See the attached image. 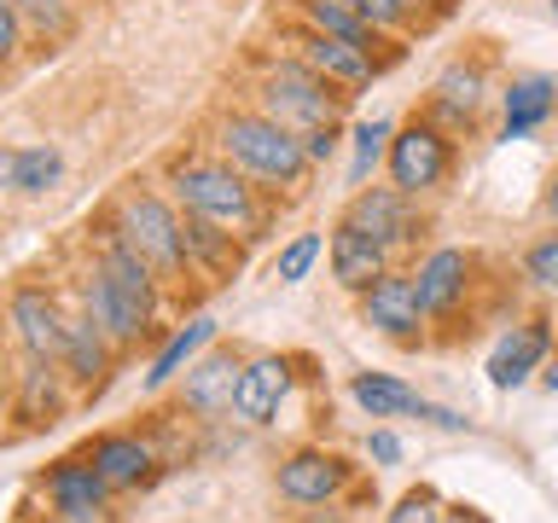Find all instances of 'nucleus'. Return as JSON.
Returning a JSON list of instances; mask_svg holds the SVG:
<instances>
[{
  "label": "nucleus",
  "mask_w": 558,
  "mask_h": 523,
  "mask_svg": "<svg viewBox=\"0 0 558 523\" xmlns=\"http://www.w3.org/2000/svg\"><path fill=\"white\" fill-rule=\"evenodd\" d=\"M157 174H163V192L174 198L181 216L216 221V227H227V233H239L251 251L262 239H274V221H279V209H286L256 181H244V174L209 146H174L163 163H157Z\"/></svg>",
  "instance_id": "obj_1"
},
{
  "label": "nucleus",
  "mask_w": 558,
  "mask_h": 523,
  "mask_svg": "<svg viewBox=\"0 0 558 523\" xmlns=\"http://www.w3.org/2000/svg\"><path fill=\"white\" fill-rule=\"evenodd\" d=\"M216 157H227L244 181H256L268 198L291 204L314 186V163L303 157V139L291 129H279L274 117H262L256 105H221L209 117V139H204Z\"/></svg>",
  "instance_id": "obj_2"
},
{
  "label": "nucleus",
  "mask_w": 558,
  "mask_h": 523,
  "mask_svg": "<svg viewBox=\"0 0 558 523\" xmlns=\"http://www.w3.org/2000/svg\"><path fill=\"white\" fill-rule=\"evenodd\" d=\"M256 64V82H251V99L262 117H274L279 129H291L296 139L314 134V129H349V99L343 87H331L326 76H314L303 59H291L286 47L279 52H251Z\"/></svg>",
  "instance_id": "obj_3"
},
{
  "label": "nucleus",
  "mask_w": 558,
  "mask_h": 523,
  "mask_svg": "<svg viewBox=\"0 0 558 523\" xmlns=\"http://www.w3.org/2000/svg\"><path fill=\"white\" fill-rule=\"evenodd\" d=\"M99 216L151 262L169 291H186L192 303H198V291H192V262H186V244H181V209H174V198L163 186H151L134 174V181H122L111 198L99 204Z\"/></svg>",
  "instance_id": "obj_4"
},
{
  "label": "nucleus",
  "mask_w": 558,
  "mask_h": 523,
  "mask_svg": "<svg viewBox=\"0 0 558 523\" xmlns=\"http://www.w3.org/2000/svg\"><path fill=\"white\" fill-rule=\"evenodd\" d=\"M413 291L430 326H442V343H460L477 331V291H483V256L471 244H425L413 262Z\"/></svg>",
  "instance_id": "obj_5"
},
{
  "label": "nucleus",
  "mask_w": 558,
  "mask_h": 523,
  "mask_svg": "<svg viewBox=\"0 0 558 523\" xmlns=\"http://www.w3.org/2000/svg\"><path fill=\"white\" fill-rule=\"evenodd\" d=\"M338 221H349L355 233H366L396 268H408V262L430 244V233H436V216L425 209V198H408V192H396L390 181L384 186H355L343 198Z\"/></svg>",
  "instance_id": "obj_6"
},
{
  "label": "nucleus",
  "mask_w": 558,
  "mask_h": 523,
  "mask_svg": "<svg viewBox=\"0 0 558 523\" xmlns=\"http://www.w3.org/2000/svg\"><path fill=\"white\" fill-rule=\"evenodd\" d=\"M495 94H500L495 59H488L483 47H471V52H453V59L430 76L425 99H418V117H430L436 129L453 134L465 146V139L483 129V111H488V99H495Z\"/></svg>",
  "instance_id": "obj_7"
},
{
  "label": "nucleus",
  "mask_w": 558,
  "mask_h": 523,
  "mask_svg": "<svg viewBox=\"0 0 558 523\" xmlns=\"http://www.w3.org/2000/svg\"><path fill=\"white\" fill-rule=\"evenodd\" d=\"M453 169H460V139L442 134L430 117H408L396 122L390 134V151H384V181H390L396 192H408V198H442Z\"/></svg>",
  "instance_id": "obj_8"
},
{
  "label": "nucleus",
  "mask_w": 558,
  "mask_h": 523,
  "mask_svg": "<svg viewBox=\"0 0 558 523\" xmlns=\"http://www.w3.org/2000/svg\"><path fill=\"white\" fill-rule=\"evenodd\" d=\"M76 308H82L87 320H94V326L105 331V338H111V349H117L122 361L140 355L146 343H163V338H169V326H163V320H151V314L140 308L134 296L122 291V285L99 268L94 256H87L82 268H76Z\"/></svg>",
  "instance_id": "obj_9"
},
{
  "label": "nucleus",
  "mask_w": 558,
  "mask_h": 523,
  "mask_svg": "<svg viewBox=\"0 0 558 523\" xmlns=\"http://www.w3.org/2000/svg\"><path fill=\"white\" fill-rule=\"evenodd\" d=\"M355 483H361V465L343 448H326V442H296L274 465V495L296 506V512L303 506H338Z\"/></svg>",
  "instance_id": "obj_10"
},
{
  "label": "nucleus",
  "mask_w": 558,
  "mask_h": 523,
  "mask_svg": "<svg viewBox=\"0 0 558 523\" xmlns=\"http://www.w3.org/2000/svg\"><path fill=\"white\" fill-rule=\"evenodd\" d=\"M279 41H286L291 59H303L314 76H326L331 87H343L349 99H361L378 76H390V64L373 59L366 47L338 41V35H320V29H303V24H291V17H279Z\"/></svg>",
  "instance_id": "obj_11"
},
{
  "label": "nucleus",
  "mask_w": 558,
  "mask_h": 523,
  "mask_svg": "<svg viewBox=\"0 0 558 523\" xmlns=\"http://www.w3.org/2000/svg\"><path fill=\"white\" fill-rule=\"evenodd\" d=\"M64 314H70V296L52 285V279H17L7 291V338L17 355H35V361H59L64 349Z\"/></svg>",
  "instance_id": "obj_12"
},
{
  "label": "nucleus",
  "mask_w": 558,
  "mask_h": 523,
  "mask_svg": "<svg viewBox=\"0 0 558 523\" xmlns=\"http://www.w3.org/2000/svg\"><path fill=\"white\" fill-rule=\"evenodd\" d=\"M361 308V326L378 331L384 343L396 349H430V320L418 308V291H413V273L408 268H384L373 285L355 296Z\"/></svg>",
  "instance_id": "obj_13"
},
{
  "label": "nucleus",
  "mask_w": 558,
  "mask_h": 523,
  "mask_svg": "<svg viewBox=\"0 0 558 523\" xmlns=\"http://www.w3.org/2000/svg\"><path fill=\"white\" fill-rule=\"evenodd\" d=\"M239 366H244V349L209 343L204 355L174 378V413L192 418V425H221V418H233Z\"/></svg>",
  "instance_id": "obj_14"
},
{
  "label": "nucleus",
  "mask_w": 558,
  "mask_h": 523,
  "mask_svg": "<svg viewBox=\"0 0 558 523\" xmlns=\"http://www.w3.org/2000/svg\"><path fill=\"white\" fill-rule=\"evenodd\" d=\"M70 408H76V390H70L64 366L59 361H35V355H17V373H12V430L17 436H41L52 425H64Z\"/></svg>",
  "instance_id": "obj_15"
},
{
  "label": "nucleus",
  "mask_w": 558,
  "mask_h": 523,
  "mask_svg": "<svg viewBox=\"0 0 558 523\" xmlns=\"http://www.w3.org/2000/svg\"><path fill=\"white\" fill-rule=\"evenodd\" d=\"M82 251H87V256H94V262H99V268H105V273H111V279H117V285H122V291H129V296H134V303H140V308H146V314H151V320H163V303H169V285H163V279H157V268H151V262H146V256H140V251H134V244H129V239H122V233H117V227H111V221H105V216H99V209H94V216H87V227H82Z\"/></svg>",
  "instance_id": "obj_16"
},
{
  "label": "nucleus",
  "mask_w": 558,
  "mask_h": 523,
  "mask_svg": "<svg viewBox=\"0 0 558 523\" xmlns=\"http://www.w3.org/2000/svg\"><path fill=\"white\" fill-rule=\"evenodd\" d=\"M553 349H558L553 314L547 308L518 314V320L495 338V349H488V384H495V390H523V384L541 378V366H547Z\"/></svg>",
  "instance_id": "obj_17"
},
{
  "label": "nucleus",
  "mask_w": 558,
  "mask_h": 523,
  "mask_svg": "<svg viewBox=\"0 0 558 523\" xmlns=\"http://www.w3.org/2000/svg\"><path fill=\"white\" fill-rule=\"evenodd\" d=\"M296 366L303 355H286V349H256V355H244L239 366V390H233V425H274L279 408L291 401L296 390Z\"/></svg>",
  "instance_id": "obj_18"
},
{
  "label": "nucleus",
  "mask_w": 558,
  "mask_h": 523,
  "mask_svg": "<svg viewBox=\"0 0 558 523\" xmlns=\"http://www.w3.org/2000/svg\"><path fill=\"white\" fill-rule=\"evenodd\" d=\"M87 460H94V471L105 483H111V495H134V488H151L157 477H163V448H157L151 430L140 425H122V430H99L94 442L82 448Z\"/></svg>",
  "instance_id": "obj_19"
},
{
  "label": "nucleus",
  "mask_w": 558,
  "mask_h": 523,
  "mask_svg": "<svg viewBox=\"0 0 558 523\" xmlns=\"http://www.w3.org/2000/svg\"><path fill=\"white\" fill-rule=\"evenodd\" d=\"M59 366H64V378H70V390H76V401H94V396H105V384L117 378V366H122V355L111 349V338L87 320V314L70 303V314H64V349H59Z\"/></svg>",
  "instance_id": "obj_20"
},
{
  "label": "nucleus",
  "mask_w": 558,
  "mask_h": 523,
  "mask_svg": "<svg viewBox=\"0 0 558 523\" xmlns=\"http://www.w3.org/2000/svg\"><path fill=\"white\" fill-rule=\"evenodd\" d=\"M495 105H500L495 139H530V134H541V129L558 117V76H547V70L506 76L500 94H495Z\"/></svg>",
  "instance_id": "obj_21"
},
{
  "label": "nucleus",
  "mask_w": 558,
  "mask_h": 523,
  "mask_svg": "<svg viewBox=\"0 0 558 523\" xmlns=\"http://www.w3.org/2000/svg\"><path fill=\"white\" fill-rule=\"evenodd\" d=\"M279 17H291V24H303V29H320V35H338V41H355V47L373 52V59H384L390 70L408 59V41H390V35H378L373 24H361L343 0H286Z\"/></svg>",
  "instance_id": "obj_22"
},
{
  "label": "nucleus",
  "mask_w": 558,
  "mask_h": 523,
  "mask_svg": "<svg viewBox=\"0 0 558 523\" xmlns=\"http://www.w3.org/2000/svg\"><path fill=\"white\" fill-rule=\"evenodd\" d=\"M181 244H186V262H192V279L204 285H233L251 262V244L239 233H227L216 221H198V216H181Z\"/></svg>",
  "instance_id": "obj_23"
},
{
  "label": "nucleus",
  "mask_w": 558,
  "mask_h": 523,
  "mask_svg": "<svg viewBox=\"0 0 558 523\" xmlns=\"http://www.w3.org/2000/svg\"><path fill=\"white\" fill-rule=\"evenodd\" d=\"M326 268H331V285H338L343 296H361L384 268H396V262L384 256L366 233H355L349 221H331L326 227Z\"/></svg>",
  "instance_id": "obj_24"
},
{
  "label": "nucleus",
  "mask_w": 558,
  "mask_h": 523,
  "mask_svg": "<svg viewBox=\"0 0 558 523\" xmlns=\"http://www.w3.org/2000/svg\"><path fill=\"white\" fill-rule=\"evenodd\" d=\"M35 488H41V500H47L52 518H70V512H82V506L117 500L111 483L94 471V460H87V453H64V460H52L41 477H35Z\"/></svg>",
  "instance_id": "obj_25"
},
{
  "label": "nucleus",
  "mask_w": 558,
  "mask_h": 523,
  "mask_svg": "<svg viewBox=\"0 0 558 523\" xmlns=\"http://www.w3.org/2000/svg\"><path fill=\"white\" fill-rule=\"evenodd\" d=\"M216 338H221V320H216V314H192V320L169 326V338L157 343V355H151V366H146V378H140V384H146V396H163L169 384L181 378L186 366L198 361Z\"/></svg>",
  "instance_id": "obj_26"
},
{
  "label": "nucleus",
  "mask_w": 558,
  "mask_h": 523,
  "mask_svg": "<svg viewBox=\"0 0 558 523\" xmlns=\"http://www.w3.org/2000/svg\"><path fill=\"white\" fill-rule=\"evenodd\" d=\"M12 12L24 17L35 52H59L64 41H76V29H82L76 0H12Z\"/></svg>",
  "instance_id": "obj_27"
},
{
  "label": "nucleus",
  "mask_w": 558,
  "mask_h": 523,
  "mask_svg": "<svg viewBox=\"0 0 558 523\" xmlns=\"http://www.w3.org/2000/svg\"><path fill=\"white\" fill-rule=\"evenodd\" d=\"M349 401L366 418H401V413H413L418 390L396 373H349Z\"/></svg>",
  "instance_id": "obj_28"
},
{
  "label": "nucleus",
  "mask_w": 558,
  "mask_h": 523,
  "mask_svg": "<svg viewBox=\"0 0 558 523\" xmlns=\"http://www.w3.org/2000/svg\"><path fill=\"white\" fill-rule=\"evenodd\" d=\"M390 134H396L390 117H366V122H355V129H349V192L366 186V181H373V174L384 169Z\"/></svg>",
  "instance_id": "obj_29"
},
{
  "label": "nucleus",
  "mask_w": 558,
  "mask_h": 523,
  "mask_svg": "<svg viewBox=\"0 0 558 523\" xmlns=\"http://www.w3.org/2000/svg\"><path fill=\"white\" fill-rule=\"evenodd\" d=\"M64 181V151L52 139H35V146H17V169H12V192L24 198H47L52 186Z\"/></svg>",
  "instance_id": "obj_30"
},
{
  "label": "nucleus",
  "mask_w": 558,
  "mask_h": 523,
  "mask_svg": "<svg viewBox=\"0 0 558 523\" xmlns=\"http://www.w3.org/2000/svg\"><path fill=\"white\" fill-rule=\"evenodd\" d=\"M320 256H326V233H314V227H308V233H291L274 251V279H279V285H303Z\"/></svg>",
  "instance_id": "obj_31"
},
{
  "label": "nucleus",
  "mask_w": 558,
  "mask_h": 523,
  "mask_svg": "<svg viewBox=\"0 0 558 523\" xmlns=\"http://www.w3.org/2000/svg\"><path fill=\"white\" fill-rule=\"evenodd\" d=\"M518 273L530 279L541 296H558V227H547V233H535L530 244H523V251H518Z\"/></svg>",
  "instance_id": "obj_32"
},
{
  "label": "nucleus",
  "mask_w": 558,
  "mask_h": 523,
  "mask_svg": "<svg viewBox=\"0 0 558 523\" xmlns=\"http://www.w3.org/2000/svg\"><path fill=\"white\" fill-rule=\"evenodd\" d=\"M349 12L361 17V24H373L378 35H390V41H418V24L408 17L401 0H343Z\"/></svg>",
  "instance_id": "obj_33"
},
{
  "label": "nucleus",
  "mask_w": 558,
  "mask_h": 523,
  "mask_svg": "<svg viewBox=\"0 0 558 523\" xmlns=\"http://www.w3.org/2000/svg\"><path fill=\"white\" fill-rule=\"evenodd\" d=\"M442 495H436L430 483H413V488H401V500L384 512V523H442Z\"/></svg>",
  "instance_id": "obj_34"
},
{
  "label": "nucleus",
  "mask_w": 558,
  "mask_h": 523,
  "mask_svg": "<svg viewBox=\"0 0 558 523\" xmlns=\"http://www.w3.org/2000/svg\"><path fill=\"white\" fill-rule=\"evenodd\" d=\"M29 52H35V47H29V29H24V17L12 12V0H0V82H7L12 70L29 59Z\"/></svg>",
  "instance_id": "obj_35"
},
{
  "label": "nucleus",
  "mask_w": 558,
  "mask_h": 523,
  "mask_svg": "<svg viewBox=\"0 0 558 523\" xmlns=\"http://www.w3.org/2000/svg\"><path fill=\"white\" fill-rule=\"evenodd\" d=\"M408 7V17L418 24V35H430V29H442L453 12H460V0H401Z\"/></svg>",
  "instance_id": "obj_36"
},
{
  "label": "nucleus",
  "mask_w": 558,
  "mask_h": 523,
  "mask_svg": "<svg viewBox=\"0 0 558 523\" xmlns=\"http://www.w3.org/2000/svg\"><path fill=\"white\" fill-rule=\"evenodd\" d=\"M343 134H349V129H314V134H303V157L314 163V174H320V169L331 163V157H338Z\"/></svg>",
  "instance_id": "obj_37"
},
{
  "label": "nucleus",
  "mask_w": 558,
  "mask_h": 523,
  "mask_svg": "<svg viewBox=\"0 0 558 523\" xmlns=\"http://www.w3.org/2000/svg\"><path fill=\"white\" fill-rule=\"evenodd\" d=\"M401 453H408V448H401V436H396L390 425L366 430V460H373L378 471H384V465H401Z\"/></svg>",
  "instance_id": "obj_38"
},
{
  "label": "nucleus",
  "mask_w": 558,
  "mask_h": 523,
  "mask_svg": "<svg viewBox=\"0 0 558 523\" xmlns=\"http://www.w3.org/2000/svg\"><path fill=\"white\" fill-rule=\"evenodd\" d=\"M413 413L425 418V425H436V430H471V418H465V413H453V408H436V401H425V396L413 401Z\"/></svg>",
  "instance_id": "obj_39"
},
{
  "label": "nucleus",
  "mask_w": 558,
  "mask_h": 523,
  "mask_svg": "<svg viewBox=\"0 0 558 523\" xmlns=\"http://www.w3.org/2000/svg\"><path fill=\"white\" fill-rule=\"evenodd\" d=\"M291 523H355V518H349L343 500H338V506H303V512H296Z\"/></svg>",
  "instance_id": "obj_40"
},
{
  "label": "nucleus",
  "mask_w": 558,
  "mask_h": 523,
  "mask_svg": "<svg viewBox=\"0 0 558 523\" xmlns=\"http://www.w3.org/2000/svg\"><path fill=\"white\" fill-rule=\"evenodd\" d=\"M59 523H122V518H117V500H99V506H82V512L59 518Z\"/></svg>",
  "instance_id": "obj_41"
},
{
  "label": "nucleus",
  "mask_w": 558,
  "mask_h": 523,
  "mask_svg": "<svg viewBox=\"0 0 558 523\" xmlns=\"http://www.w3.org/2000/svg\"><path fill=\"white\" fill-rule=\"evenodd\" d=\"M442 523H495V518H488L483 506H471V500H448L442 506Z\"/></svg>",
  "instance_id": "obj_42"
},
{
  "label": "nucleus",
  "mask_w": 558,
  "mask_h": 523,
  "mask_svg": "<svg viewBox=\"0 0 558 523\" xmlns=\"http://www.w3.org/2000/svg\"><path fill=\"white\" fill-rule=\"evenodd\" d=\"M541 216H547V227H558V169L547 174V186H541Z\"/></svg>",
  "instance_id": "obj_43"
},
{
  "label": "nucleus",
  "mask_w": 558,
  "mask_h": 523,
  "mask_svg": "<svg viewBox=\"0 0 558 523\" xmlns=\"http://www.w3.org/2000/svg\"><path fill=\"white\" fill-rule=\"evenodd\" d=\"M7 408H12V366L0 355V430H7Z\"/></svg>",
  "instance_id": "obj_44"
},
{
  "label": "nucleus",
  "mask_w": 558,
  "mask_h": 523,
  "mask_svg": "<svg viewBox=\"0 0 558 523\" xmlns=\"http://www.w3.org/2000/svg\"><path fill=\"white\" fill-rule=\"evenodd\" d=\"M12 169H17V146H0V192H12Z\"/></svg>",
  "instance_id": "obj_45"
},
{
  "label": "nucleus",
  "mask_w": 558,
  "mask_h": 523,
  "mask_svg": "<svg viewBox=\"0 0 558 523\" xmlns=\"http://www.w3.org/2000/svg\"><path fill=\"white\" fill-rule=\"evenodd\" d=\"M535 384H541V390H553V396H558V349L547 355V366H541V378H535Z\"/></svg>",
  "instance_id": "obj_46"
},
{
  "label": "nucleus",
  "mask_w": 558,
  "mask_h": 523,
  "mask_svg": "<svg viewBox=\"0 0 558 523\" xmlns=\"http://www.w3.org/2000/svg\"><path fill=\"white\" fill-rule=\"evenodd\" d=\"M24 523H59V518H52V512H35V518H24Z\"/></svg>",
  "instance_id": "obj_47"
},
{
  "label": "nucleus",
  "mask_w": 558,
  "mask_h": 523,
  "mask_svg": "<svg viewBox=\"0 0 558 523\" xmlns=\"http://www.w3.org/2000/svg\"><path fill=\"white\" fill-rule=\"evenodd\" d=\"M547 12H553V24H558V0H547Z\"/></svg>",
  "instance_id": "obj_48"
}]
</instances>
